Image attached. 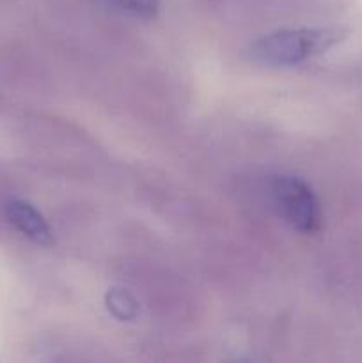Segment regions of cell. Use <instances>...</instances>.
<instances>
[{
	"label": "cell",
	"mask_w": 362,
	"mask_h": 363,
	"mask_svg": "<svg viewBox=\"0 0 362 363\" xmlns=\"http://www.w3.org/2000/svg\"><path fill=\"white\" fill-rule=\"evenodd\" d=\"M341 38V32L330 28H283L256 39L248 48V55L263 66H295L322 55Z\"/></svg>",
	"instance_id": "6da1fadb"
},
{
	"label": "cell",
	"mask_w": 362,
	"mask_h": 363,
	"mask_svg": "<svg viewBox=\"0 0 362 363\" xmlns=\"http://www.w3.org/2000/svg\"><path fill=\"white\" fill-rule=\"evenodd\" d=\"M273 199L280 215L302 233H312L319 225V209L314 194L295 176H279L272 184Z\"/></svg>",
	"instance_id": "7a4b0ae2"
},
{
	"label": "cell",
	"mask_w": 362,
	"mask_h": 363,
	"mask_svg": "<svg viewBox=\"0 0 362 363\" xmlns=\"http://www.w3.org/2000/svg\"><path fill=\"white\" fill-rule=\"evenodd\" d=\"M6 215L7 220L14 225V229L20 230L31 241L38 245H52V230L34 206L14 199V201L7 202Z\"/></svg>",
	"instance_id": "3957f363"
},
{
	"label": "cell",
	"mask_w": 362,
	"mask_h": 363,
	"mask_svg": "<svg viewBox=\"0 0 362 363\" xmlns=\"http://www.w3.org/2000/svg\"><path fill=\"white\" fill-rule=\"evenodd\" d=\"M112 7L138 20H151L158 13V0H106Z\"/></svg>",
	"instance_id": "277c9868"
},
{
	"label": "cell",
	"mask_w": 362,
	"mask_h": 363,
	"mask_svg": "<svg viewBox=\"0 0 362 363\" xmlns=\"http://www.w3.org/2000/svg\"><path fill=\"white\" fill-rule=\"evenodd\" d=\"M109 308L112 311V314L117 315L119 319L133 318L135 312H137V305H135L133 298L121 289L112 291V293L109 294Z\"/></svg>",
	"instance_id": "5b68a950"
}]
</instances>
